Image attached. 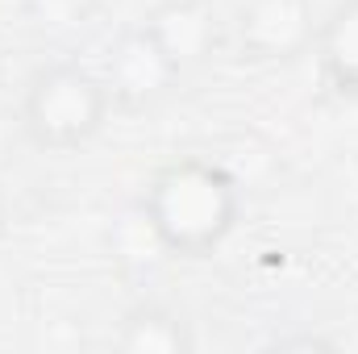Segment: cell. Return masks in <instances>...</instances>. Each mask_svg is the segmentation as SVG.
<instances>
[{
    "instance_id": "obj_4",
    "label": "cell",
    "mask_w": 358,
    "mask_h": 354,
    "mask_svg": "<svg viewBox=\"0 0 358 354\" xmlns=\"http://www.w3.org/2000/svg\"><path fill=\"white\" fill-rule=\"evenodd\" d=\"M100 76L113 92V104H125V108L159 104L179 84V67L163 55V46L142 25H134L129 34H121L113 42Z\"/></svg>"
},
{
    "instance_id": "obj_2",
    "label": "cell",
    "mask_w": 358,
    "mask_h": 354,
    "mask_svg": "<svg viewBox=\"0 0 358 354\" xmlns=\"http://www.w3.org/2000/svg\"><path fill=\"white\" fill-rule=\"evenodd\" d=\"M113 92L104 76L80 63H50L29 76L21 96V129L38 150H80L104 129Z\"/></svg>"
},
{
    "instance_id": "obj_6",
    "label": "cell",
    "mask_w": 358,
    "mask_h": 354,
    "mask_svg": "<svg viewBox=\"0 0 358 354\" xmlns=\"http://www.w3.org/2000/svg\"><path fill=\"white\" fill-rule=\"evenodd\" d=\"M313 55L329 92L342 100H358V0H338L325 21H317Z\"/></svg>"
},
{
    "instance_id": "obj_7",
    "label": "cell",
    "mask_w": 358,
    "mask_h": 354,
    "mask_svg": "<svg viewBox=\"0 0 358 354\" xmlns=\"http://www.w3.org/2000/svg\"><path fill=\"white\" fill-rule=\"evenodd\" d=\"M196 346L187 321L167 304H138L121 317L117 351L125 354H187Z\"/></svg>"
},
{
    "instance_id": "obj_5",
    "label": "cell",
    "mask_w": 358,
    "mask_h": 354,
    "mask_svg": "<svg viewBox=\"0 0 358 354\" xmlns=\"http://www.w3.org/2000/svg\"><path fill=\"white\" fill-rule=\"evenodd\" d=\"M142 29L163 46V55L179 67V76L204 67L221 42V21L208 0H163L142 17Z\"/></svg>"
},
{
    "instance_id": "obj_3",
    "label": "cell",
    "mask_w": 358,
    "mask_h": 354,
    "mask_svg": "<svg viewBox=\"0 0 358 354\" xmlns=\"http://www.w3.org/2000/svg\"><path fill=\"white\" fill-rule=\"evenodd\" d=\"M313 0H242L234 13V50L242 63L283 67L313 50Z\"/></svg>"
},
{
    "instance_id": "obj_1",
    "label": "cell",
    "mask_w": 358,
    "mask_h": 354,
    "mask_svg": "<svg viewBox=\"0 0 358 354\" xmlns=\"http://www.w3.org/2000/svg\"><path fill=\"white\" fill-rule=\"evenodd\" d=\"M242 196L234 176L208 159H176L142 192V221L171 259H213L238 229Z\"/></svg>"
}]
</instances>
